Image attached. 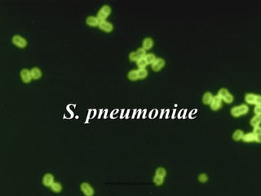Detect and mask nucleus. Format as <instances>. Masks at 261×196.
Wrapping results in <instances>:
<instances>
[{
  "label": "nucleus",
  "instance_id": "nucleus-1",
  "mask_svg": "<svg viewBox=\"0 0 261 196\" xmlns=\"http://www.w3.org/2000/svg\"><path fill=\"white\" fill-rule=\"evenodd\" d=\"M249 110H250V109H249L247 105H246V104H242V105H236V106H233V107L230 110V113H231V115H232L233 117L237 118V117L245 115L248 114Z\"/></svg>",
  "mask_w": 261,
  "mask_h": 196
},
{
  "label": "nucleus",
  "instance_id": "nucleus-2",
  "mask_svg": "<svg viewBox=\"0 0 261 196\" xmlns=\"http://www.w3.org/2000/svg\"><path fill=\"white\" fill-rule=\"evenodd\" d=\"M219 97L221 98L222 101H224V102H226L228 104H231L234 100V97L233 96L232 93H230V91L225 88H222L219 90L218 94Z\"/></svg>",
  "mask_w": 261,
  "mask_h": 196
},
{
  "label": "nucleus",
  "instance_id": "nucleus-3",
  "mask_svg": "<svg viewBox=\"0 0 261 196\" xmlns=\"http://www.w3.org/2000/svg\"><path fill=\"white\" fill-rule=\"evenodd\" d=\"M245 101L248 105H261V96L255 93H246L245 95Z\"/></svg>",
  "mask_w": 261,
  "mask_h": 196
},
{
  "label": "nucleus",
  "instance_id": "nucleus-4",
  "mask_svg": "<svg viewBox=\"0 0 261 196\" xmlns=\"http://www.w3.org/2000/svg\"><path fill=\"white\" fill-rule=\"evenodd\" d=\"M111 12H112V9L109 5H106V4L103 5L97 12L96 17L100 21H106V18L111 14Z\"/></svg>",
  "mask_w": 261,
  "mask_h": 196
},
{
  "label": "nucleus",
  "instance_id": "nucleus-5",
  "mask_svg": "<svg viewBox=\"0 0 261 196\" xmlns=\"http://www.w3.org/2000/svg\"><path fill=\"white\" fill-rule=\"evenodd\" d=\"M12 41L13 44H15L17 48H24L27 46L26 39L19 35H14L12 38Z\"/></svg>",
  "mask_w": 261,
  "mask_h": 196
},
{
  "label": "nucleus",
  "instance_id": "nucleus-6",
  "mask_svg": "<svg viewBox=\"0 0 261 196\" xmlns=\"http://www.w3.org/2000/svg\"><path fill=\"white\" fill-rule=\"evenodd\" d=\"M209 105H210V110H213V111H217V110H219L222 107L221 98L219 97L218 95L213 96L212 101H211V102H210V104Z\"/></svg>",
  "mask_w": 261,
  "mask_h": 196
},
{
  "label": "nucleus",
  "instance_id": "nucleus-7",
  "mask_svg": "<svg viewBox=\"0 0 261 196\" xmlns=\"http://www.w3.org/2000/svg\"><path fill=\"white\" fill-rule=\"evenodd\" d=\"M165 65V60L161 58V57H157V59L154 61V62L151 65V68H152V70H154V71H155V72H158V71H160L162 69L164 68Z\"/></svg>",
  "mask_w": 261,
  "mask_h": 196
},
{
  "label": "nucleus",
  "instance_id": "nucleus-8",
  "mask_svg": "<svg viewBox=\"0 0 261 196\" xmlns=\"http://www.w3.org/2000/svg\"><path fill=\"white\" fill-rule=\"evenodd\" d=\"M80 189H81L82 192H83L86 196H92L94 194V193H95L92 186L88 182L82 183L81 185H80Z\"/></svg>",
  "mask_w": 261,
  "mask_h": 196
},
{
  "label": "nucleus",
  "instance_id": "nucleus-9",
  "mask_svg": "<svg viewBox=\"0 0 261 196\" xmlns=\"http://www.w3.org/2000/svg\"><path fill=\"white\" fill-rule=\"evenodd\" d=\"M98 27L101 30L107 33L112 32L113 30H114V25H113L112 23L107 22V21H100Z\"/></svg>",
  "mask_w": 261,
  "mask_h": 196
},
{
  "label": "nucleus",
  "instance_id": "nucleus-10",
  "mask_svg": "<svg viewBox=\"0 0 261 196\" xmlns=\"http://www.w3.org/2000/svg\"><path fill=\"white\" fill-rule=\"evenodd\" d=\"M20 75H21V80L24 82V83H29L30 81L32 80V75H31V72L30 70H29L28 69H22L20 72Z\"/></svg>",
  "mask_w": 261,
  "mask_h": 196
},
{
  "label": "nucleus",
  "instance_id": "nucleus-11",
  "mask_svg": "<svg viewBox=\"0 0 261 196\" xmlns=\"http://www.w3.org/2000/svg\"><path fill=\"white\" fill-rule=\"evenodd\" d=\"M54 182L53 175L51 173H46L43 177V184L47 187H51L52 183Z\"/></svg>",
  "mask_w": 261,
  "mask_h": 196
},
{
  "label": "nucleus",
  "instance_id": "nucleus-12",
  "mask_svg": "<svg viewBox=\"0 0 261 196\" xmlns=\"http://www.w3.org/2000/svg\"><path fill=\"white\" fill-rule=\"evenodd\" d=\"M86 23H87V25H88L89 26L96 27L98 26L99 23H100V20H99L96 16H89L86 18Z\"/></svg>",
  "mask_w": 261,
  "mask_h": 196
},
{
  "label": "nucleus",
  "instance_id": "nucleus-13",
  "mask_svg": "<svg viewBox=\"0 0 261 196\" xmlns=\"http://www.w3.org/2000/svg\"><path fill=\"white\" fill-rule=\"evenodd\" d=\"M154 43V42L152 38L146 37V38H144V40L142 42V48L145 49L146 51L147 50H150L153 48Z\"/></svg>",
  "mask_w": 261,
  "mask_h": 196
},
{
  "label": "nucleus",
  "instance_id": "nucleus-14",
  "mask_svg": "<svg viewBox=\"0 0 261 196\" xmlns=\"http://www.w3.org/2000/svg\"><path fill=\"white\" fill-rule=\"evenodd\" d=\"M242 141H243L244 142H253V141H256V135L254 134L253 132H248V133H244Z\"/></svg>",
  "mask_w": 261,
  "mask_h": 196
},
{
  "label": "nucleus",
  "instance_id": "nucleus-15",
  "mask_svg": "<svg viewBox=\"0 0 261 196\" xmlns=\"http://www.w3.org/2000/svg\"><path fill=\"white\" fill-rule=\"evenodd\" d=\"M212 98H213V94L211 92H210V91H206V92H205L203 94L202 101H203V103L204 105H209L211 101H212Z\"/></svg>",
  "mask_w": 261,
  "mask_h": 196
},
{
  "label": "nucleus",
  "instance_id": "nucleus-16",
  "mask_svg": "<svg viewBox=\"0 0 261 196\" xmlns=\"http://www.w3.org/2000/svg\"><path fill=\"white\" fill-rule=\"evenodd\" d=\"M31 72V75H32L33 79H38L42 77V71L38 67H33L30 70Z\"/></svg>",
  "mask_w": 261,
  "mask_h": 196
},
{
  "label": "nucleus",
  "instance_id": "nucleus-17",
  "mask_svg": "<svg viewBox=\"0 0 261 196\" xmlns=\"http://www.w3.org/2000/svg\"><path fill=\"white\" fill-rule=\"evenodd\" d=\"M243 135H244V132H243V130L237 129V130H236V131L233 133L232 138L235 141H241V140H242Z\"/></svg>",
  "mask_w": 261,
  "mask_h": 196
},
{
  "label": "nucleus",
  "instance_id": "nucleus-18",
  "mask_svg": "<svg viewBox=\"0 0 261 196\" xmlns=\"http://www.w3.org/2000/svg\"><path fill=\"white\" fill-rule=\"evenodd\" d=\"M261 122V115H255L253 118H251L250 121V126H252L253 128L255 127L260 126Z\"/></svg>",
  "mask_w": 261,
  "mask_h": 196
},
{
  "label": "nucleus",
  "instance_id": "nucleus-19",
  "mask_svg": "<svg viewBox=\"0 0 261 196\" xmlns=\"http://www.w3.org/2000/svg\"><path fill=\"white\" fill-rule=\"evenodd\" d=\"M127 78L130 81L139 80L138 75H137V70H130V71L127 73Z\"/></svg>",
  "mask_w": 261,
  "mask_h": 196
},
{
  "label": "nucleus",
  "instance_id": "nucleus-20",
  "mask_svg": "<svg viewBox=\"0 0 261 196\" xmlns=\"http://www.w3.org/2000/svg\"><path fill=\"white\" fill-rule=\"evenodd\" d=\"M144 58L145 59L148 65H152L154 62L155 60L157 59V57L154 53H147Z\"/></svg>",
  "mask_w": 261,
  "mask_h": 196
},
{
  "label": "nucleus",
  "instance_id": "nucleus-21",
  "mask_svg": "<svg viewBox=\"0 0 261 196\" xmlns=\"http://www.w3.org/2000/svg\"><path fill=\"white\" fill-rule=\"evenodd\" d=\"M254 134L256 135V142H261V128L260 126L258 127H255L253 128V132H252Z\"/></svg>",
  "mask_w": 261,
  "mask_h": 196
},
{
  "label": "nucleus",
  "instance_id": "nucleus-22",
  "mask_svg": "<svg viewBox=\"0 0 261 196\" xmlns=\"http://www.w3.org/2000/svg\"><path fill=\"white\" fill-rule=\"evenodd\" d=\"M51 190L55 193H60L62 191V185L61 183L55 182L54 181L52 183V185H51Z\"/></svg>",
  "mask_w": 261,
  "mask_h": 196
},
{
  "label": "nucleus",
  "instance_id": "nucleus-23",
  "mask_svg": "<svg viewBox=\"0 0 261 196\" xmlns=\"http://www.w3.org/2000/svg\"><path fill=\"white\" fill-rule=\"evenodd\" d=\"M136 70H137L139 79H144L148 76V70L146 69H138Z\"/></svg>",
  "mask_w": 261,
  "mask_h": 196
},
{
  "label": "nucleus",
  "instance_id": "nucleus-24",
  "mask_svg": "<svg viewBox=\"0 0 261 196\" xmlns=\"http://www.w3.org/2000/svg\"><path fill=\"white\" fill-rule=\"evenodd\" d=\"M153 181H154V183L155 185H157V186H160V185H162L163 183H164V177H160V176H157V175H155L154 177Z\"/></svg>",
  "mask_w": 261,
  "mask_h": 196
},
{
  "label": "nucleus",
  "instance_id": "nucleus-25",
  "mask_svg": "<svg viewBox=\"0 0 261 196\" xmlns=\"http://www.w3.org/2000/svg\"><path fill=\"white\" fill-rule=\"evenodd\" d=\"M155 175H157V176H160V177L165 178L166 175H167V171H166L165 168H163V167H159V168H157L156 171H155Z\"/></svg>",
  "mask_w": 261,
  "mask_h": 196
},
{
  "label": "nucleus",
  "instance_id": "nucleus-26",
  "mask_svg": "<svg viewBox=\"0 0 261 196\" xmlns=\"http://www.w3.org/2000/svg\"><path fill=\"white\" fill-rule=\"evenodd\" d=\"M136 64H137V66H138L139 69H145L147 65H148L146 61H145L144 58L139 59L138 61H136Z\"/></svg>",
  "mask_w": 261,
  "mask_h": 196
},
{
  "label": "nucleus",
  "instance_id": "nucleus-27",
  "mask_svg": "<svg viewBox=\"0 0 261 196\" xmlns=\"http://www.w3.org/2000/svg\"><path fill=\"white\" fill-rule=\"evenodd\" d=\"M136 53H137V55H138V57L140 59H141V58H144V57H145V55L147 54L146 52V50L144 48H139L137 50H136Z\"/></svg>",
  "mask_w": 261,
  "mask_h": 196
},
{
  "label": "nucleus",
  "instance_id": "nucleus-28",
  "mask_svg": "<svg viewBox=\"0 0 261 196\" xmlns=\"http://www.w3.org/2000/svg\"><path fill=\"white\" fill-rule=\"evenodd\" d=\"M197 179L201 183H206L208 181V176L206 173H200L197 177Z\"/></svg>",
  "mask_w": 261,
  "mask_h": 196
},
{
  "label": "nucleus",
  "instance_id": "nucleus-29",
  "mask_svg": "<svg viewBox=\"0 0 261 196\" xmlns=\"http://www.w3.org/2000/svg\"><path fill=\"white\" fill-rule=\"evenodd\" d=\"M140 59L138 57V55L136 53V51H131L130 54H129V60L130 61H137L138 60Z\"/></svg>",
  "mask_w": 261,
  "mask_h": 196
},
{
  "label": "nucleus",
  "instance_id": "nucleus-30",
  "mask_svg": "<svg viewBox=\"0 0 261 196\" xmlns=\"http://www.w3.org/2000/svg\"><path fill=\"white\" fill-rule=\"evenodd\" d=\"M254 113L256 115H261V105H255L254 108Z\"/></svg>",
  "mask_w": 261,
  "mask_h": 196
}]
</instances>
